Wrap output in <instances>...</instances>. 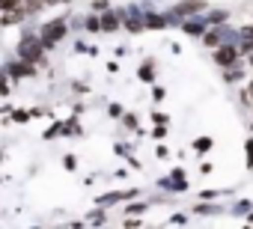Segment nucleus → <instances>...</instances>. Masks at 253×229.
I'll return each instance as SVG.
<instances>
[{
	"mask_svg": "<svg viewBox=\"0 0 253 229\" xmlns=\"http://www.w3.org/2000/svg\"><path fill=\"white\" fill-rule=\"evenodd\" d=\"M15 57L21 60H30L36 63L39 69H48V51L42 48V39H39V30H24L18 45H15Z\"/></svg>",
	"mask_w": 253,
	"mask_h": 229,
	"instance_id": "f257e3e1",
	"label": "nucleus"
},
{
	"mask_svg": "<svg viewBox=\"0 0 253 229\" xmlns=\"http://www.w3.org/2000/svg\"><path fill=\"white\" fill-rule=\"evenodd\" d=\"M69 36V21L66 18H51L39 27V39H42V48L45 51H54L63 39Z\"/></svg>",
	"mask_w": 253,
	"mask_h": 229,
	"instance_id": "f03ea898",
	"label": "nucleus"
},
{
	"mask_svg": "<svg viewBox=\"0 0 253 229\" xmlns=\"http://www.w3.org/2000/svg\"><path fill=\"white\" fill-rule=\"evenodd\" d=\"M3 69H6V75H9L15 83H18V80H24V77H36V75H39V66H36V63H30V60H21V57L9 60Z\"/></svg>",
	"mask_w": 253,
	"mask_h": 229,
	"instance_id": "7ed1b4c3",
	"label": "nucleus"
},
{
	"mask_svg": "<svg viewBox=\"0 0 253 229\" xmlns=\"http://www.w3.org/2000/svg\"><path fill=\"white\" fill-rule=\"evenodd\" d=\"M238 45H217L214 48V60H217V66H223V69H232L235 66V60H238Z\"/></svg>",
	"mask_w": 253,
	"mask_h": 229,
	"instance_id": "20e7f679",
	"label": "nucleus"
},
{
	"mask_svg": "<svg viewBox=\"0 0 253 229\" xmlns=\"http://www.w3.org/2000/svg\"><path fill=\"white\" fill-rule=\"evenodd\" d=\"M158 188H164V191H176V193H182L185 188H188V182H185V173L176 167L167 179H158Z\"/></svg>",
	"mask_w": 253,
	"mask_h": 229,
	"instance_id": "39448f33",
	"label": "nucleus"
},
{
	"mask_svg": "<svg viewBox=\"0 0 253 229\" xmlns=\"http://www.w3.org/2000/svg\"><path fill=\"white\" fill-rule=\"evenodd\" d=\"M27 18H30V12H27L24 6L9 9V12H0V27H21Z\"/></svg>",
	"mask_w": 253,
	"mask_h": 229,
	"instance_id": "423d86ee",
	"label": "nucleus"
},
{
	"mask_svg": "<svg viewBox=\"0 0 253 229\" xmlns=\"http://www.w3.org/2000/svg\"><path fill=\"white\" fill-rule=\"evenodd\" d=\"M203 9H206V0H182V3H176L170 12L179 15V18H188V15H197Z\"/></svg>",
	"mask_w": 253,
	"mask_h": 229,
	"instance_id": "0eeeda50",
	"label": "nucleus"
},
{
	"mask_svg": "<svg viewBox=\"0 0 253 229\" xmlns=\"http://www.w3.org/2000/svg\"><path fill=\"white\" fill-rule=\"evenodd\" d=\"M131 196H137V191L134 188H128V191H110V193H101L98 199H95V205H116V202H122V199H131Z\"/></svg>",
	"mask_w": 253,
	"mask_h": 229,
	"instance_id": "6e6552de",
	"label": "nucleus"
},
{
	"mask_svg": "<svg viewBox=\"0 0 253 229\" xmlns=\"http://www.w3.org/2000/svg\"><path fill=\"white\" fill-rule=\"evenodd\" d=\"M122 27V15L116 9H104L101 12V33H116Z\"/></svg>",
	"mask_w": 253,
	"mask_h": 229,
	"instance_id": "1a4fd4ad",
	"label": "nucleus"
},
{
	"mask_svg": "<svg viewBox=\"0 0 253 229\" xmlns=\"http://www.w3.org/2000/svg\"><path fill=\"white\" fill-rule=\"evenodd\" d=\"M206 24H209V18H188V21H182V30L188 36H206Z\"/></svg>",
	"mask_w": 253,
	"mask_h": 229,
	"instance_id": "9d476101",
	"label": "nucleus"
},
{
	"mask_svg": "<svg viewBox=\"0 0 253 229\" xmlns=\"http://www.w3.org/2000/svg\"><path fill=\"white\" fill-rule=\"evenodd\" d=\"M143 21H146V30H164L170 21H167V15H158V12H146L143 15Z\"/></svg>",
	"mask_w": 253,
	"mask_h": 229,
	"instance_id": "9b49d317",
	"label": "nucleus"
},
{
	"mask_svg": "<svg viewBox=\"0 0 253 229\" xmlns=\"http://www.w3.org/2000/svg\"><path fill=\"white\" fill-rule=\"evenodd\" d=\"M137 77H140L143 83H152V80H155V63H152V60H146V63L137 69Z\"/></svg>",
	"mask_w": 253,
	"mask_h": 229,
	"instance_id": "f8f14e48",
	"label": "nucleus"
},
{
	"mask_svg": "<svg viewBox=\"0 0 253 229\" xmlns=\"http://www.w3.org/2000/svg\"><path fill=\"white\" fill-rule=\"evenodd\" d=\"M86 223H92V226H101V223H107V211H104V205H98L95 211H89V214H86Z\"/></svg>",
	"mask_w": 253,
	"mask_h": 229,
	"instance_id": "ddd939ff",
	"label": "nucleus"
},
{
	"mask_svg": "<svg viewBox=\"0 0 253 229\" xmlns=\"http://www.w3.org/2000/svg\"><path fill=\"white\" fill-rule=\"evenodd\" d=\"M203 42H206L209 48H217V45H223V30H211V33H206V36H203Z\"/></svg>",
	"mask_w": 253,
	"mask_h": 229,
	"instance_id": "4468645a",
	"label": "nucleus"
},
{
	"mask_svg": "<svg viewBox=\"0 0 253 229\" xmlns=\"http://www.w3.org/2000/svg\"><path fill=\"white\" fill-rule=\"evenodd\" d=\"M84 27H86L89 33H101V15H86V18H84Z\"/></svg>",
	"mask_w": 253,
	"mask_h": 229,
	"instance_id": "2eb2a0df",
	"label": "nucleus"
},
{
	"mask_svg": "<svg viewBox=\"0 0 253 229\" xmlns=\"http://www.w3.org/2000/svg\"><path fill=\"white\" fill-rule=\"evenodd\" d=\"M146 208H149V202H131V205H125L122 211H125V214H137V217H140Z\"/></svg>",
	"mask_w": 253,
	"mask_h": 229,
	"instance_id": "dca6fc26",
	"label": "nucleus"
},
{
	"mask_svg": "<svg viewBox=\"0 0 253 229\" xmlns=\"http://www.w3.org/2000/svg\"><path fill=\"white\" fill-rule=\"evenodd\" d=\"M12 119H15L18 125H24V122L33 119V113H30V110H12Z\"/></svg>",
	"mask_w": 253,
	"mask_h": 229,
	"instance_id": "f3484780",
	"label": "nucleus"
},
{
	"mask_svg": "<svg viewBox=\"0 0 253 229\" xmlns=\"http://www.w3.org/2000/svg\"><path fill=\"white\" fill-rule=\"evenodd\" d=\"M24 6V0H0V12H9V9H18Z\"/></svg>",
	"mask_w": 253,
	"mask_h": 229,
	"instance_id": "a211bd4d",
	"label": "nucleus"
},
{
	"mask_svg": "<svg viewBox=\"0 0 253 229\" xmlns=\"http://www.w3.org/2000/svg\"><path fill=\"white\" fill-rule=\"evenodd\" d=\"M60 134H63V122H54V125L45 131V137H42V140H54V137H60Z\"/></svg>",
	"mask_w": 253,
	"mask_h": 229,
	"instance_id": "6ab92c4d",
	"label": "nucleus"
},
{
	"mask_svg": "<svg viewBox=\"0 0 253 229\" xmlns=\"http://www.w3.org/2000/svg\"><path fill=\"white\" fill-rule=\"evenodd\" d=\"M194 211L209 217V214H220V205H194Z\"/></svg>",
	"mask_w": 253,
	"mask_h": 229,
	"instance_id": "aec40b11",
	"label": "nucleus"
},
{
	"mask_svg": "<svg viewBox=\"0 0 253 229\" xmlns=\"http://www.w3.org/2000/svg\"><path fill=\"white\" fill-rule=\"evenodd\" d=\"M223 21H226V12H223V9L209 12V24H223Z\"/></svg>",
	"mask_w": 253,
	"mask_h": 229,
	"instance_id": "412c9836",
	"label": "nucleus"
},
{
	"mask_svg": "<svg viewBox=\"0 0 253 229\" xmlns=\"http://www.w3.org/2000/svg\"><path fill=\"white\" fill-rule=\"evenodd\" d=\"M63 167H66L69 173H75V170H78V158H75L72 152H69V155H63Z\"/></svg>",
	"mask_w": 253,
	"mask_h": 229,
	"instance_id": "4be33fe9",
	"label": "nucleus"
},
{
	"mask_svg": "<svg viewBox=\"0 0 253 229\" xmlns=\"http://www.w3.org/2000/svg\"><path fill=\"white\" fill-rule=\"evenodd\" d=\"M194 149H197V152H209V149H211V140H209V137H200V140L194 143Z\"/></svg>",
	"mask_w": 253,
	"mask_h": 229,
	"instance_id": "5701e85b",
	"label": "nucleus"
},
{
	"mask_svg": "<svg viewBox=\"0 0 253 229\" xmlns=\"http://www.w3.org/2000/svg\"><path fill=\"white\" fill-rule=\"evenodd\" d=\"M92 9H95V12H104V9H110V0H92Z\"/></svg>",
	"mask_w": 253,
	"mask_h": 229,
	"instance_id": "b1692460",
	"label": "nucleus"
},
{
	"mask_svg": "<svg viewBox=\"0 0 253 229\" xmlns=\"http://www.w3.org/2000/svg\"><path fill=\"white\" fill-rule=\"evenodd\" d=\"M122 122H125V128H137V119L131 116V113H122Z\"/></svg>",
	"mask_w": 253,
	"mask_h": 229,
	"instance_id": "393cba45",
	"label": "nucleus"
},
{
	"mask_svg": "<svg viewBox=\"0 0 253 229\" xmlns=\"http://www.w3.org/2000/svg\"><path fill=\"white\" fill-rule=\"evenodd\" d=\"M238 51H241V54H253V36H250L247 42H241V45H238Z\"/></svg>",
	"mask_w": 253,
	"mask_h": 229,
	"instance_id": "a878e982",
	"label": "nucleus"
},
{
	"mask_svg": "<svg viewBox=\"0 0 253 229\" xmlns=\"http://www.w3.org/2000/svg\"><path fill=\"white\" fill-rule=\"evenodd\" d=\"M107 113H110L113 119H122V107H119V104H110V107H107Z\"/></svg>",
	"mask_w": 253,
	"mask_h": 229,
	"instance_id": "bb28decb",
	"label": "nucleus"
},
{
	"mask_svg": "<svg viewBox=\"0 0 253 229\" xmlns=\"http://www.w3.org/2000/svg\"><path fill=\"white\" fill-rule=\"evenodd\" d=\"M164 95H167V89H164V86H155V89H152V98H155V101H161Z\"/></svg>",
	"mask_w": 253,
	"mask_h": 229,
	"instance_id": "cd10ccee",
	"label": "nucleus"
},
{
	"mask_svg": "<svg viewBox=\"0 0 253 229\" xmlns=\"http://www.w3.org/2000/svg\"><path fill=\"white\" fill-rule=\"evenodd\" d=\"M250 211V202H235V214H247Z\"/></svg>",
	"mask_w": 253,
	"mask_h": 229,
	"instance_id": "c85d7f7f",
	"label": "nucleus"
},
{
	"mask_svg": "<svg viewBox=\"0 0 253 229\" xmlns=\"http://www.w3.org/2000/svg\"><path fill=\"white\" fill-rule=\"evenodd\" d=\"M152 119H155L158 125H167V113H152Z\"/></svg>",
	"mask_w": 253,
	"mask_h": 229,
	"instance_id": "c756f323",
	"label": "nucleus"
},
{
	"mask_svg": "<svg viewBox=\"0 0 253 229\" xmlns=\"http://www.w3.org/2000/svg\"><path fill=\"white\" fill-rule=\"evenodd\" d=\"M0 164H3V149H0Z\"/></svg>",
	"mask_w": 253,
	"mask_h": 229,
	"instance_id": "7c9ffc66",
	"label": "nucleus"
},
{
	"mask_svg": "<svg viewBox=\"0 0 253 229\" xmlns=\"http://www.w3.org/2000/svg\"><path fill=\"white\" fill-rule=\"evenodd\" d=\"M250 63H253V60H250Z\"/></svg>",
	"mask_w": 253,
	"mask_h": 229,
	"instance_id": "2f4dec72",
	"label": "nucleus"
}]
</instances>
